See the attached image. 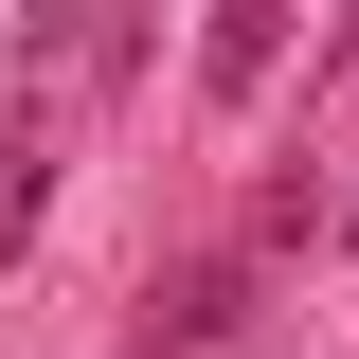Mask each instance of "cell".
Segmentation results:
<instances>
[{
	"label": "cell",
	"instance_id": "obj_1",
	"mask_svg": "<svg viewBox=\"0 0 359 359\" xmlns=\"http://www.w3.org/2000/svg\"><path fill=\"white\" fill-rule=\"evenodd\" d=\"M233 306H252V252H198V269H162V287H144V306H126V341H144V359H162V341L198 359V341H216Z\"/></svg>",
	"mask_w": 359,
	"mask_h": 359
},
{
	"label": "cell",
	"instance_id": "obj_2",
	"mask_svg": "<svg viewBox=\"0 0 359 359\" xmlns=\"http://www.w3.org/2000/svg\"><path fill=\"white\" fill-rule=\"evenodd\" d=\"M269 54H287V0H216L198 18V90H269Z\"/></svg>",
	"mask_w": 359,
	"mask_h": 359
}]
</instances>
